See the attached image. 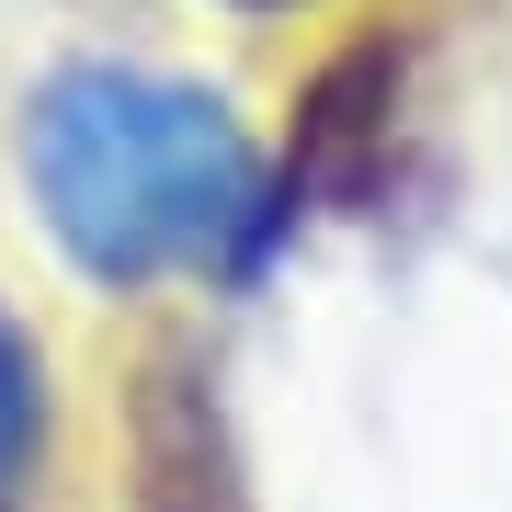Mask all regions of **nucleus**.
I'll return each instance as SVG.
<instances>
[{
    "instance_id": "nucleus-1",
    "label": "nucleus",
    "mask_w": 512,
    "mask_h": 512,
    "mask_svg": "<svg viewBox=\"0 0 512 512\" xmlns=\"http://www.w3.org/2000/svg\"><path fill=\"white\" fill-rule=\"evenodd\" d=\"M23 183H35L57 251L92 285H148L171 262H251L285 205H262L251 137L228 126L217 92L148 69H57L23 103Z\"/></svg>"
},
{
    "instance_id": "nucleus-2",
    "label": "nucleus",
    "mask_w": 512,
    "mask_h": 512,
    "mask_svg": "<svg viewBox=\"0 0 512 512\" xmlns=\"http://www.w3.org/2000/svg\"><path fill=\"white\" fill-rule=\"evenodd\" d=\"M137 512H251L228 399L194 353H148L137 365Z\"/></svg>"
},
{
    "instance_id": "nucleus-3",
    "label": "nucleus",
    "mask_w": 512,
    "mask_h": 512,
    "mask_svg": "<svg viewBox=\"0 0 512 512\" xmlns=\"http://www.w3.org/2000/svg\"><path fill=\"white\" fill-rule=\"evenodd\" d=\"M387 103H399V57L387 46H353L308 80V114H296V148H285V194H330L353 205L387 160Z\"/></svg>"
},
{
    "instance_id": "nucleus-4",
    "label": "nucleus",
    "mask_w": 512,
    "mask_h": 512,
    "mask_svg": "<svg viewBox=\"0 0 512 512\" xmlns=\"http://www.w3.org/2000/svg\"><path fill=\"white\" fill-rule=\"evenodd\" d=\"M35 456H46V365H35V342H23V319L0 308V512H23Z\"/></svg>"
},
{
    "instance_id": "nucleus-5",
    "label": "nucleus",
    "mask_w": 512,
    "mask_h": 512,
    "mask_svg": "<svg viewBox=\"0 0 512 512\" xmlns=\"http://www.w3.org/2000/svg\"><path fill=\"white\" fill-rule=\"evenodd\" d=\"M239 12H296V0H239Z\"/></svg>"
}]
</instances>
